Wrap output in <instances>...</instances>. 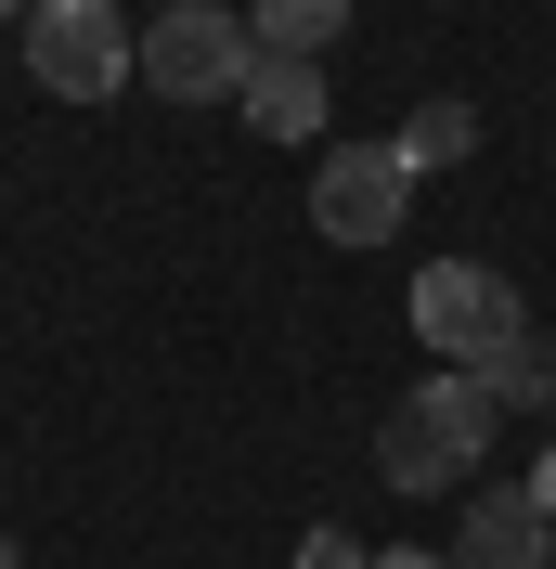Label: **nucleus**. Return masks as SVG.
<instances>
[{
	"instance_id": "obj_3",
	"label": "nucleus",
	"mask_w": 556,
	"mask_h": 569,
	"mask_svg": "<svg viewBox=\"0 0 556 569\" xmlns=\"http://www.w3.org/2000/svg\"><path fill=\"white\" fill-rule=\"evenodd\" d=\"M246 66H259V27L220 13V0H169V13H142V91H156V104H234Z\"/></svg>"
},
{
	"instance_id": "obj_16",
	"label": "nucleus",
	"mask_w": 556,
	"mask_h": 569,
	"mask_svg": "<svg viewBox=\"0 0 556 569\" xmlns=\"http://www.w3.org/2000/svg\"><path fill=\"white\" fill-rule=\"evenodd\" d=\"M156 13H169V0H156Z\"/></svg>"
},
{
	"instance_id": "obj_5",
	"label": "nucleus",
	"mask_w": 556,
	"mask_h": 569,
	"mask_svg": "<svg viewBox=\"0 0 556 569\" xmlns=\"http://www.w3.org/2000/svg\"><path fill=\"white\" fill-rule=\"evenodd\" d=\"M415 220V169L388 142H324L311 156V233L324 247H401Z\"/></svg>"
},
{
	"instance_id": "obj_8",
	"label": "nucleus",
	"mask_w": 556,
	"mask_h": 569,
	"mask_svg": "<svg viewBox=\"0 0 556 569\" xmlns=\"http://www.w3.org/2000/svg\"><path fill=\"white\" fill-rule=\"evenodd\" d=\"M388 156H401V169H466V156H479V104H466V91H427L415 117H401V130H388Z\"/></svg>"
},
{
	"instance_id": "obj_14",
	"label": "nucleus",
	"mask_w": 556,
	"mask_h": 569,
	"mask_svg": "<svg viewBox=\"0 0 556 569\" xmlns=\"http://www.w3.org/2000/svg\"><path fill=\"white\" fill-rule=\"evenodd\" d=\"M13 13H39V0H0V27H13Z\"/></svg>"
},
{
	"instance_id": "obj_4",
	"label": "nucleus",
	"mask_w": 556,
	"mask_h": 569,
	"mask_svg": "<svg viewBox=\"0 0 556 569\" xmlns=\"http://www.w3.org/2000/svg\"><path fill=\"white\" fill-rule=\"evenodd\" d=\"M518 323L530 311H518V284L492 272V259H427V272H415V350H440L453 376H479Z\"/></svg>"
},
{
	"instance_id": "obj_15",
	"label": "nucleus",
	"mask_w": 556,
	"mask_h": 569,
	"mask_svg": "<svg viewBox=\"0 0 556 569\" xmlns=\"http://www.w3.org/2000/svg\"><path fill=\"white\" fill-rule=\"evenodd\" d=\"M0 569H27V557H13V543H0Z\"/></svg>"
},
{
	"instance_id": "obj_7",
	"label": "nucleus",
	"mask_w": 556,
	"mask_h": 569,
	"mask_svg": "<svg viewBox=\"0 0 556 569\" xmlns=\"http://www.w3.org/2000/svg\"><path fill=\"white\" fill-rule=\"evenodd\" d=\"M324 104H337V91H324V66H298V52H259L246 91H234V117L259 142H324Z\"/></svg>"
},
{
	"instance_id": "obj_2",
	"label": "nucleus",
	"mask_w": 556,
	"mask_h": 569,
	"mask_svg": "<svg viewBox=\"0 0 556 569\" xmlns=\"http://www.w3.org/2000/svg\"><path fill=\"white\" fill-rule=\"evenodd\" d=\"M27 78L52 91V104H117L142 78V27L117 13V0H39L27 13Z\"/></svg>"
},
{
	"instance_id": "obj_13",
	"label": "nucleus",
	"mask_w": 556,
	"mask_h": 569,
	"mask_svg": "<svg viewBox=\"0 0 556 569\" xmlns=\"http://www.w3.org/2000/svg\"><path fill=\"white\" fill-rule=\"evenodd\" d=\"M518 492H530V505L556 518V453H530V479H518Z\"/></svg>"
},
{
	"instance_id": "obj_1",
	"label": "nucleus",
	"mask_w": 556,
	"mask_h": 569,
	"mask_svg": "<svg viewBox=\"0 0 556 569\" xmlns=\"http://www.w3.org/2000/svg\"><path fill=\"white\" fill-rule=\"evenodd\" d=\"M492 415L505 401L479 389V376H415V389L388 401V427H376V479L388 492H466L479 479V453H492Z\"/></svg>"
},
{
	"instance_id": "obj_11",
	"label": "nucleus",
	"mask_w": 556,
	"mask_h": 569,
	"mask_svg": "<svg viewBox=\"0 0 556 569\" xmlns=\"http://www.w3.org/2000/svg\"><path fill=\"white\" fill-rule=\"evenodd\" d=\"M298 569H376V543H349L337 518H311V531H298Z\"/></svg>"
},
{
	"instance_id": "obj_6",
	"label": "nucleus",
	"mask_w": 556,
	"mask_h": 569,
	"mask_svg": "<svg viewBox=\"0 0 556 569\" xmlns=\"http://www.w3.org/2000/svg\"><path fill=\"white\" fill-rule=\"evenodd\" d=\"M453 569H556V518L530 492H466V518H453Z\"/></svg>"
},
{
	"instance_id": "obj_9",
	"label": "nucleus",
	"mask_w": 556,
	"mask_h": 569,
	"mask_svg": "<svg viewBox=\"0 0 556 569\" xmlns=\"http://www.w3.org/2000/svg\"><path fill=\"white\" fill-rule=\"evenodd\" d=\"M246 27H259V52H298V66H324V39L349 27V0H246Z\"/></svg>"
},
{
	"instance_id": "obj_10",
	"label": "nucleus",
	"mask_w": 556,
	"mask_h": 569,
	"mask_svg": "<svg viewBox=\"0 0 556 569\" xmlns=\"http://www.w3.org/2000/svg\"><path fill=\"white\" fill-rule=\"evenodd\" d=\"M479 389H492V401H556V350L518 323V337H505V350L479 362Z\"/></svg>"
},
{
	"instance_id": "obj_12",
	"label": "nucleus",
	"mask_w": 556,
	"mask_h": 569,
	"mask_svg": "<svg viewBox=\"0 0 556 569\" xmlns=\"http://www.w3.org/2000/svg\"><path fill=\"white\" fill-rule=\"evenodd\" d=\"M376 569H453V543L427 557V543H376Z\"/></svg>"
}]
</instances>
